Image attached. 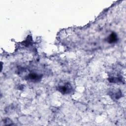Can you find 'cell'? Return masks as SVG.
Segmentation results:
<instances>
[{"label": "cell", "mask_w": 126, "mask_h": 126, "mask_svg": "<svg viewBox=\"0 0 126 126\" xmlns=\"http://www.w3.org/2000/svg\"><path fill=\"white\" fill-rule=\"evenodd\" d=\"M117 34L114 33L112 32L111 34L109 35V36L107 38V41L109 43H115L117 41Z\"/></svg>", "instance_id": "7a4b0ae2"}, {"label": "cell", "mask_w": 126, "mask_h": 126, "mask_svg": "<svg viewBox=\"0 0 126 126\" xmlns=\"http://www.w3.org/2000/svg\"><path fill=\"white\" fill-rule=\"evenodd\" d=\"M29 78L31 80H34V81H37L39 79L40 77L38 75H37L35 73H32V74H29Z\"/></svg>", "instance_id": "3957f363"}, {"label": "cell", "mask_w": 126, "mask_h": 126, "mask_svg": "<svg viewBox=\"0 0 126 126\" xmlns=\"http://www.w3.org/2000/svg\"><path fill=\"white\" fill-rule=\"evenodd\" d=\"M58 90L63 94H69L71 91V86L70 84L66 83L63 85L59 86Z\"/></svg>", "instance_id": "6da1fadb"}]
</instances>
